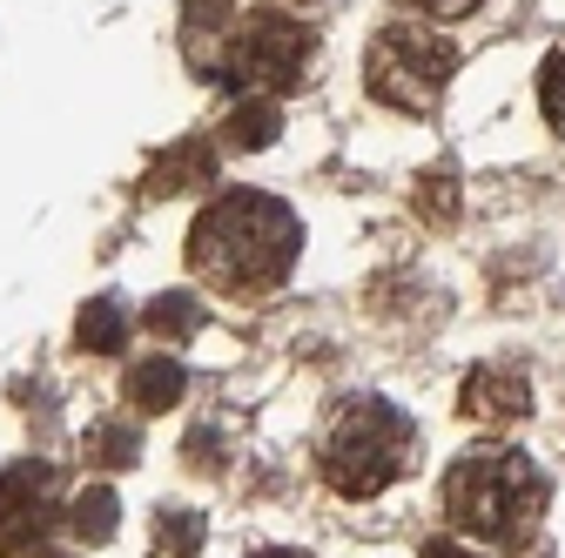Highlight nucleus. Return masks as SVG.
I'll list each match as a JSON object with an SVG mask.
<instances>
[{"label":"nucleus","instance_id":"obj_15","mask_svg":"<svg viewBox=\"0 0 565 558\" xmlns=\"http://www.w3.org/2000/svg\"><path fill=\"white\" fill-rule=\"evenodd\" d=\"M411 8H417V14H431V21H465L478 0H411Z\"/></svg>","mask_w":565,"mask_h":558},{"label":"nucleus","instance_id":"obj_8","mask_svg":"<svg viewBox=\"0 0 565 558\" xmlns=\"http://www.w3.org/2000/svg\"><path fill=\"white\" fill-rule=\"evenodd\" d=\"M182 384H189V377H182L175 357H141V364L128 371V404H135V410H169V404L182 397Z\"/></svg>","mask_w":565,"mask_h":558},{"label":"nucleus","instance_id":"obj_4","mask_svg":"<svg viewBox=\"0 0 565 558\" xmlns=\"http://www.w3.org/2000/svg\"><path fill=\"white\" fill-rule=\"evenodd\" d=\"M458 75V47L438 34V28H417V21H397L371 41L364 54V82L384 108H404V115H424L438 108L445 88Z\"/></svg>","mask_w":565,"mask_h":558},{"label":"nucleus","instance_id":"obj_3","mask_svg":"<svg viewBox=\"0 0 565 558\" xmlns=\"http://www.w3.org/2000/svg\"><path fill=\"white\" fill-rule=\"evenodd\" d=\"M317 464L330 477V492L343 498H377L391 492V484L417 464V431H411V417L384 397H350L337 417H330V431L317 444Z\"/></svg>","mask_w":565,"mask_h":558},{"label":"nucleus","instance_id":"obj_9","mask_svg":"<svg viewBox=\"0 0 565 558\" xmlns=\"http://www.w3.org/2000/svg\"><path fill=\"white\" fill-rule=\"evenodd\" d=\"M223 128H230V142H236V149H269V142H276V128H282V115H276L269 95H249L243 108H230Z\"/></svg>","mask_w":565,"mask_h":558},{"label":"nucleus","instance_id":"obj_6","mask_svg":"<svg viewBox=\"0 0 565 558\" xmlns=\"http://www.w3.org/2000/svg\"><path fill=\"white\" fill-rule=\"evenodd\" d=\"M54 525V471L47 464H8L0 471V558H21Z\"/></svg>","mask_w":565,"mask_h":558},{"label":"nucleus","instance_id":"obj_7","mask_svg":"<svg viewBox=\"0 0 565 558\" xmlns=\"http://www.w3.org/2000/svg\"><path fill=\"white\" fill-rule=\"evenodd\" d=\"M458 410L478 417V425H519V417L532 410V384L512 364H478L465 377V390H458Z\"/></svg>","mask_w":565,"mask_h":558},{"label":"nucleus","instance_id":"obj_2","mask_svg":"<svg viewBox=\"0 0 565 558\" xmlns=\"http://www.w3.org/2000/svg\"><path fill=\"white\" fill-rule=\"evenodd\" d=\"M445 512L465 538L519 545V538H532V525L545 512V477L525 451H505V444L465 451L445 471Z\"/></svg>","mask_w":565,"mask_h":558},{"label":"nucleus","instance_id":"obj_13","mask_svg":"<svg viewBox=\"0 0 565 558\" xmlns=\"http://www.w3.org/2000/svg\"><path fill=\"white\" fill-rule=\"evenodd\" d=\"M539 108H545V121L565 135V47H552V54H545V75H539Z\"/></svg>","mask_w":565,"mask_h":558},{"label":"nucleus","instance_id":"obj_10","mask_svg":"<svg viewBox=\"0 0 565 558\" xmlns=\"http://www.w3.org/2000/svg\"><path fill=\"white\" fill-rule=\"evenodd\" d=\"M75 330H82V351H121V343H128V310L115 297H95Z\"/></svg>","mask_w":565,"mask_h":558},{"label":"nucleus","instance_id":"obj_16","mask_svg":"<svg viewBox=\"0 0 565 558\" xmlns=\"http://www.w3.org/2000/svg\"><path fill=\"white\" fill-rule=\"evenodd\" d=\"M424 558H478V551H465L458 538H431V545H424Z\"/></svg>","mask_w":565,"mask_h":558},{"label":"nucleus","instance_id":"obj_17","mask_svg":"<svg viewBox=\"0 0 565 558\" xmlns=\"http://www.w3.org/2000/svg\"><path fill=\"white\" fill-rule=\"evenodd\" d=\"M256 558H303V551H256Z\"/></svg>","mask_w":565,"mask_h":558},{"label":"nucleus","instance_id":"obj_12","mask_svg":"<svg viewBox=\"0 0 565 558\" xmlns=\"http://www.w3.org/2000/svg\"><path fill=\"white\" fill-rule=\"evenodd\" d=\"M67 525H75V538H115V492H102V484H95V492H82L75 498V512H67Z\"/></svg>","mask_w":565,"mask_h":558},{"label":"nucleus","instance_id":"obj_1","mask_svg":"<svg viewBox=\"0 0 565 558\" xmlns=\"http://www.w3.org/2000/svg\"><path fill=\"white\" fill-rule=\"evenodd\" d=\"M297 249H303L297 208L263 189L216 195L189 229V269L223 297H269L297 269Z\"/></svg>","mask_w":565,"mask_h":558},{"label":"nucleus","instance_id":"obj_14","mask_svg":"<svg viewBox=\"0 0 565 558\" xmlns=\"http://www.w3.org/2000/svg\"><path fill=\"white\" fill-rule=\"evenodd\" d=\"M95 458H102V464H128V458H135V438H128L121 425H102V431H95Z\"/></svg>","mask_w":565,"mask_h":558},{"label":"nucleus","instance_id":"obj_5","mask_svg":"<svg viewBox=\"0 0 565 558\" xmlns=\"http://www.w3.org/2000/svg\"><path fill=\"white\" fill-rule=\"evenodd\" d=\"M310 54H317V41H310L303 21L263 8V14H243V21L230 28L216 67H223V82H236V88H249V95H290V88H303Z\"/></svg>","mask_w":565,"mask_h":558},{"label":"nucleus","instance_id":"obj_11","mask_svg":"<svg viewBox=\"0 0 565 558\" xmlns=\"http://www.w3.org/2000/svg\"><path fill=\"white\" fill-rule=\"evenodd\" d=\"M141 323H149L156 336H189V330L202 323V310H195V290H175V297H156L149 310H141Z\"/></svg>","mask_w":565,"mask_h":558}]
</instances>
